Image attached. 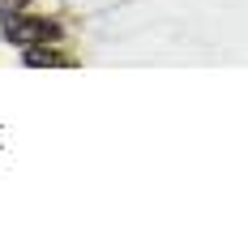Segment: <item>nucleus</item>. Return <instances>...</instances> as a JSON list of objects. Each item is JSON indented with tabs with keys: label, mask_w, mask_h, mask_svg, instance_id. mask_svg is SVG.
<instances>
[{
	"label": "nucleus",
	"mask_w": 248,
	"mask_h": 240,
	"mask_svg": "<svg viewBox=\"0 0 248 240\" xmlns=\"http://www.w3.org/2000/svg\"><path fill=\"white\" fill-rule=\"evenodd\" d=\"M26 0H0V13H13V9H22Z\"/></svg>",
	"instance_id": "nucleus-3"
},
{
	"label": "nucleus",
	"mask_w": 248,
	"mask_h": 240,
	"mask_svg": "<svg viewBox=\"0 0 248 240\" xmlns=\"http://www.w3.org/2000/svg\"><path fill=\"white\" fill-rule=\"evenodd\" d=\"M56 34H60V26L47 22V17H22L17 9L4 17V39H13V43H22V48L47 43V39H56Z\"/></svg>",
	"instance_id": "nucleus-1"
},
{
	"label": "nucleus",
	"mask_w": 248,
	"mask_h": 240,
	"mask_svg": "<svg viewBox=\"0 0 248 240\" xmlns=\"http://www.w3.org/2000/svg\"><path fill=\"white\" fill-rule=\"evenodd\" d=\"M26 65L30 69H43V65H73V60L60 56V51H51V48H43V43H30L26 48Z\"/></svg>",
	"instance_id": "nucleus-2"
}]
</instances>
